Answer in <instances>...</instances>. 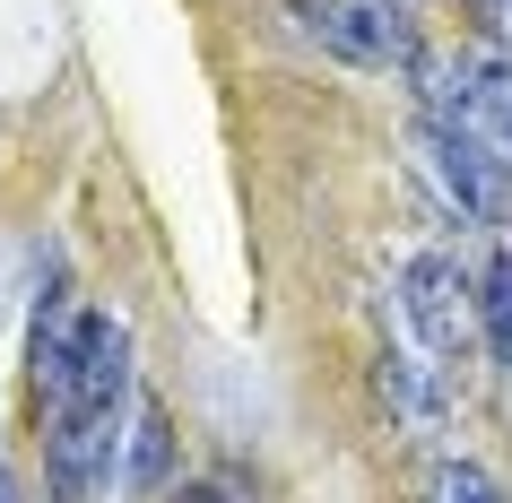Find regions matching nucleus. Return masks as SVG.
Wrapping results in <instances>:
<instances>
[{
    "label": "nucleus",
    "mask_w": 512,
    "mask_h": 503,
    "mask_svg": "<svg viewBox=\"0 0 512 503\" xmlns=\"http://www.w3.org/2000/svg\"><path fill=\"white\" fill-rule=\"evenodd\" d=\"M417 148H426L434 183H443V200H452L460 217L512 226V157H495V139H486V131H469V122H426Z\"/></svg>",
    "instance_id": "obj_1"
},
{
    "label": "nucleus",
    "mask_w": 512,
    "mask_h": 503,
    "mask_svg": "<svg viewBox=\"0 0 512 503\" xmlns=\"http://www.w3.org/2000/svg\"><path fill=\"white\" fill-rule=\"evenodd\" d=\"M287 18H296L330 61H356V70H417V35L408 18H391V0H287Z\"/></svg>",
    "instance_id": "obj_2"
},
{
    "label": "nucleus",
    "mask_w": 512,
    "mask_h": 503,
    "mask_svg": "<svg viewBox=\"0 0 512 503\" xmlns=\"http://www.w3.org/2000/svg\"><path fill=\"white\" fill-rule=\"evenodd\" d=\"M113 443H122V417H87V408H53L44 425V486L53 503H96L113 486Z\"/></svg>",
    "instance_id": "obj_3"
},
{
    "label": "nucleus",
    "mask_w": 512,
    "mask_h": 503,
    "mask_svg": "<svg viewBox=\"0 0 512 503\" xmlns=\"http://www.w3.org/2000/svg\"><path fill=\"white\" fill-rule=\"evenodd\" d=\"M131 330L113 313H79V356H70V391L53 408H87V417H131Z\"/></svg>",
    "instance_id": "obj_4"
},
{
    "label": "nucleus",
    "mask_w": 512,
    "mask_h": 503,
    "mask_svg": "<svg viewBox=\"0 0 512 503\" xmlns=\"http://www.w3.org/2000/svg\"><path fill=\"white\" fill-rule=\"evenodd\" d=\"M400 304H408V321H417V339H426L434 356H460L469 313H460V261L452 252H417V261L400 269Z\"/></svg>",
    "instance_id": "obj_5"
},
{
    "label": "nucleus",
    "mask_w": 512,
    "mask_h": 503,
    "mask_svg": "<svg viewBox=\"0 0 512 503\" xmlns=\"http://www.w3.org/2000/svg\"><path fill=\"white\" fill-rule=\"evenodd\" d=\"M165 477H174V425H165L157 399H131V486L165 495Z\"/></svg>",
    "instance_id": "obj_6"
},
{
    "label": "nucleus",
    "mask_w": 512,
    "mask_h": 503,
    "mask_svg": "<svg viewBox=\"0 0 512 503\" xmlns=\"http://www.w3.org/2000/svg\"><path fill=\"white\" fill-rule=\"evenodd\" d=\"M478 330H486V356L512 373V261L504 252L478 269Z\"/></svg>",
    "instance_id": "obj_7"
},
{
    "label": "nucleus",
    "mask_w": 512,
    "mask_h": 503,
    "mask_svg": "<svg viewBox=\"0 0 512 503\" xmlns=\"http://www.w3.org/2000/svg\"><path fill=\"white\" fill-rule=\"evenodd\" d=\"M382 391H391V408H400V417H417V425L443 417V391H434L426 365H417V356H400V347L382 356Z\"/></svg>",
    "instance_id": "obj_8"
},
{
    "label": "nucleus",
    "mask_w": 512,
    "mask_h": 503,
    "mask_svg": "<svg viewBox=\"0 0 512 503\" xmlns=\"http://www.w3.org/2000/svg\"><path fill=\"white\" fill-rule=\"evenodd\" d=\"M426 503H512L504 477H486L478 460H434L426 469Z\"/></svg>",
    "instance_id": "obj_9"
},
{
    "label": "nucleus",
    "mask_w": 512,
    "mask_h": 503,
    "mask_svg": "<svg viewBox=\"0 0 512 503\" xmlns=\"http://www.w3.org/2000/svg\"><path fill=\"white\" fill-rule=\"evenodd\" d=\"M174 503H226V495H217V486H183Z\"/></svg>",
    "instance_id": "obj_10"
},
{
    "label": "nucleus",
    "mask_w": 512,
    "mask_h": 503,
    "mask_svg": "<svg viewBox=\"0 0 512 503\" xmlns=\"http://www.w3.org/2000/svg\"><path fill=\"white\" fill-rule=\"evenodd\" d=\"M0 503H18V477H9V469H0Z\"/></svg>",
    "instance_id": "obj_11"
}]
</instances>
